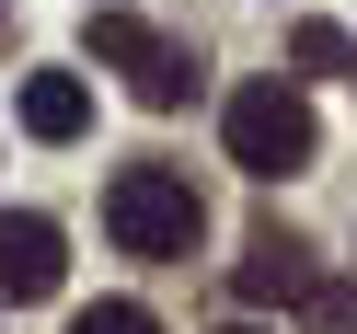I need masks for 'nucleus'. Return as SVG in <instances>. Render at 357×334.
<instances>
[{"label": "nucleus", "instance_id": "nucleus-1", "mask_svg": "<svg viewBox=\"0 0 357 334\" xmlns=\"http://www.w3.org/2000/svg\"><path fill=\"white\" fill-rule=\"evenodd\" d=\"M104 231H116V254H139V265H185V254H196V231H208V208H196L185 173L127 162L116 185H104Z\"/></svg>", "mask_w": 357, "mask_h": 334}, {"label": "nucleus", "instance_id": "nucleus-2", "mask_svg": "<svg viewBox=\"0 0 357 334\" xmlns=\"http://www.w3.org/2000/svg\"><path fill=\"white\" fill-rule=\"evenodd\" d=\"M219 139H231V162L254 173V185H288V173H311L323 127H311V104L288 93V81H242V93L219 104Z\"/></svg>", "mask_w": 357, "mask_h": 334}, {"label": "nucleus", "instance_id": "nucleus-3", "mask_svg": "<svg viewBox=\"0 0 357 334\" xmlns=\"http://www.w3.org/2000/svg\"><path fill=\"white\" fill-rule=\"evenodd\" d=\"M93 58H104V70H127V93H139L150 116H173V104L196 93V58H185V47H162L139 12H116V0L93 12Z\"/></svg>", "mask_w": 357, "mask_h": 334}, {"label": "nucleus", "instance_id": "nucleus-4", "mask_svg": "<svg viewBox=\"0 0 357 334\" xmlns=\"http://www.w3.org/2000/svg\"><path fill=\"white\" fill-rule=\"evenodd\" d=\"M58 277H70V242H58V219L0 208V300H58Z\"/></svg>", "mask_w": 357, "mask_h": 334}, {"label": "nucleus", "instance_id": "nucleus-5", "mask_svg": "<svg viewBox=\"0 0 357 334\" xmlns=\"http://www.w3.org/2000/svg\"><path fill=\"white\" fill-rule=\"evenodd\" d=\"M12 116H24V139H47V150H70L81 127H93V93H81V70H35Z\"/></svg>", "mask_w": 357, "mask_h": 334}, {"label": "nucleus", "instance_id": "nucleus-6", "mask_svg": "<svg viewBox=\"0 0 357 334\" xmlns=\"http://www.w3.org/2000/svg\"><path fill=\"white\" fill-rule=\"evenodd\" d=\"M311 288V242L300 231H254V254H242V300H300Z\"/></svg>", "mask_w": 357, "mask_h": 334}, {"label": "nucleus", "instance_id": "nucleus-7", "mask_svg": "<svg viewBox=\"0 0 357 334\" xmlns=\"http://www.w3.org/2000/svg\"><path fill=\"white\" fill-rule=\"evenodd\" d=\"M300 334H357V277H311L300 288Z\"/></svg>", "mask_w": 357, "mask_h": 334}, {"label": "nucleus", "instance_id": "nucleus-8", "mask_svg": "<svg viewBox=\"0 0 357 334\" xmlns=\"http://www.w3.org/2000/svg\"><path fill=\"white\" fill-rule=\"evenodd\" d=\"M288 58H300V70H357V47H346L334 24H300V35H288Z\"/></svg>", "mask_w": 357, "mask_h": 334}, {"label": "nucleus", "instance_id": "nucleus-9", "mask_svg": "<svg viewBox=\"0 0 357 334\" xmlns=\"http://www.w3.org/2000/svg\"><path fill=\"white\" fill-rule=\"evenodd\" d=\"M70 334H162V323H150V311L139 300H93V311H81V323Z\"/></svg>", "mask_w": 357, "mask_h": 334}, {"label": "nucleus", "instance_id": "nucleus-10", "mask_svg": "<svg viewBox=\"0 0 357 334\" xmlns=\"http://www.w3.org/2000/svg\"><path fill=\"white\" fill-rule=\"evenodd\" d=\"M231 334H265V323H231Z\"/></svg>", "mask_w": 357, "mask_h": 334}]
</instances>
